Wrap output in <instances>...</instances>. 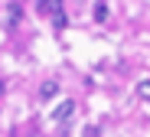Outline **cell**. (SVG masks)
<instances>
[{"mask_svg":"<svg viewBox=\"0 0 150 137\" xmlns=\"http://www.w3.org/2000/svg\"><path fill=\"white\" fill-rule=\"evenodd\" d=\"M56 95H59V82H56V78H49V82H42V85H39V98H42V101L56 98Z\"/></svg>","mask_w":150,"mask_h":137,"instance_id":"obj_2","label":"cell"},{"mask_svg":"<svg viewBox=\"0 0 150 137\" xmlns=\"http://www.w3.org/2000/svg\"><path fill=\"white\" fill-rule=\"evenodd\" d=\"M137 95H140V98H150V78L137 82Z\"/></svg>","mask_w":150,"mask_h":137,"instance_id":"obj_6","label":"cell"},{"mask_svg":"<svg viewBox=\"0 0 150 137\" xmlns=\"http://www.w3.org/2000/svg\"><path fill=\"white\" fill-rule=\"evenodd\" d=\"M72 114H75V101H62V104H56V108H52L49 121H52V124H65Z\"/></svg>","mask_w":150,"mask_h":137,"instance_id":"obj_1","label":"cell"},{"mask_svg":"<svg viewBox=\"0 0 150 137\" xmlns=\"http://www.w3.org/2000/svg\"><path fill=\"white\" fill-rule=\"evenodd\" d=\"M20 20H23V7H20V4H10V10H7V23L16 26Z\"/></svg>","mask_w":150,"mask_h":137,"instance_id":"obj_4","label":"cell"},{"mask_svg":"<svg viewBox=\"0 0 150 137\" xmlns=\"http://www.w3.org/2000/svg\"><path fill=\"white\" fill-rule=\"evenodd\" d=\"M82 137H101V131L91 124V127H85V131H82Z\"/></svg>","mask_w":150,"mask_h":137,"instance_id":"obj_8","label":"cell"},{"mask_svg":"<svg viewBox=\"0 0 150 137\" xmlns=\"http://www.w3.org/2000/svg\"><path fill=\"white\" fill-rule=\"evenodd\" d=\"M52 26H56V30H65V26H69V16H65V13H56V16H52Z\"/></svg>","mask_w":150,"mask_h":137,"instance_id":"obj_7","label":"cell"},{"mask_svg":"<svg viewBox=\"0 0 150 137\" xmlns=\"http://www.w3.org/2000/svg\"><path fill=\"white\" fill-rule=\"evenodd\" d=\"M0 92H4V82H0Z\"/></svg>","mask_w":150,"mask_h":137,"instance_id":"obj_9","label":"cell"},{"mask_svg":"<svg viewBox=\"0 0 150 137\" xmlns=\"http://www.w3.org/2000/svg\"><path fill=\"white\" fill-rule=\"evenodd\" d=\"M95 20H98V23L108 20V4H105V0H98V4H95Z\"/></svg>","mask_w":150,"mask_h":137,"instance_id":"obj_5","label":"cell"},{"mask_svg":"<svg viewBox=\"0 0 150 137\" xmlns=\"http://www.w3.org/2000/svg\"><path fill=\"white\" fill-rule=\"evenodd\" d=\"M39 13H46V16L65 13V10H62V0H42V4H39Z\"/></svg>","mask_w":150,"mask_h":137,"instance_id":"obj_3","label":"cell"}]
</instances>
